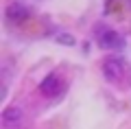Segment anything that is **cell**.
<instances>
[{"instance_id": "cell-1", "label": "cell", "mask_w": 131, "mask_h": 129, "mask_svg": "<svg viewBox=\"0 0 131 129\" xmlns=\"http://www.w3.org/2000/svg\"><path fill=\"white\" fill-rule=\"evenodd\" d=\"M94 35H96V44L103 48V51H122V48H125V39H122V35L116 33L114 28H109V26L98 24Z\"/></svg>"}, {"instance_id": "cell-2", "label": "cell", "mask_w": 131, "mask_h": 129, "mask_svg": "<svg viewBox=\"0 0 131 129\" xmlns=\"http://www.w3.org/2000/svg\"><path fill=\"white\" fill-rule=\"evenodd\" d=\"M103 74L109 83H125L127 74H129V66L120 57H107L103 61Z\"/></svg>"}, {"instance_id": "cell-3", "label": "cell", "mask_w": 131, "mask_h": 129, "mask_svg": "<svg viewBox=\"0 0 131 129\" xmlns=\"http://www.w3.org/2000/svg\"><path fill=\"white\" fill-rule=\"evenodd\" d=\"M63 90H66L63 79H61L59 74H55V72H50L48 77H44L42 83H39V92L46 98H59L61 94H63Z\"/></svg>"}, {"instance_id": "cell-4", "label": "cell", "mask_w": 131, "mask_h": 129, "mask_svg": "<svg viewBox=\"0 0 131 129\" xmlns=\"http://www.w3.org/2000/svg\"><path fill=\"white\" fill-rule=\"evenodd\" d=\"M5 15H7V20H9L11 24H24L31 13H28V9L22 5V2H11V5L7 7Z\"/></svg>"}, {"instance_id": "cell-5", "label": "cell", "mask_w": 131, "mask_h": 129, "mask_svg": "<svg viewBox=\"0 0 131 129\" xmlns=\"http://www.w3.org/2000/svg\"><path fill=\"white\" fill-rule=\"evenodd\" d=\"M20 123H22V110L15 105L7 107L5 112H2V125H5L7 129H18Z\"/></svg>"}]
</instances>
